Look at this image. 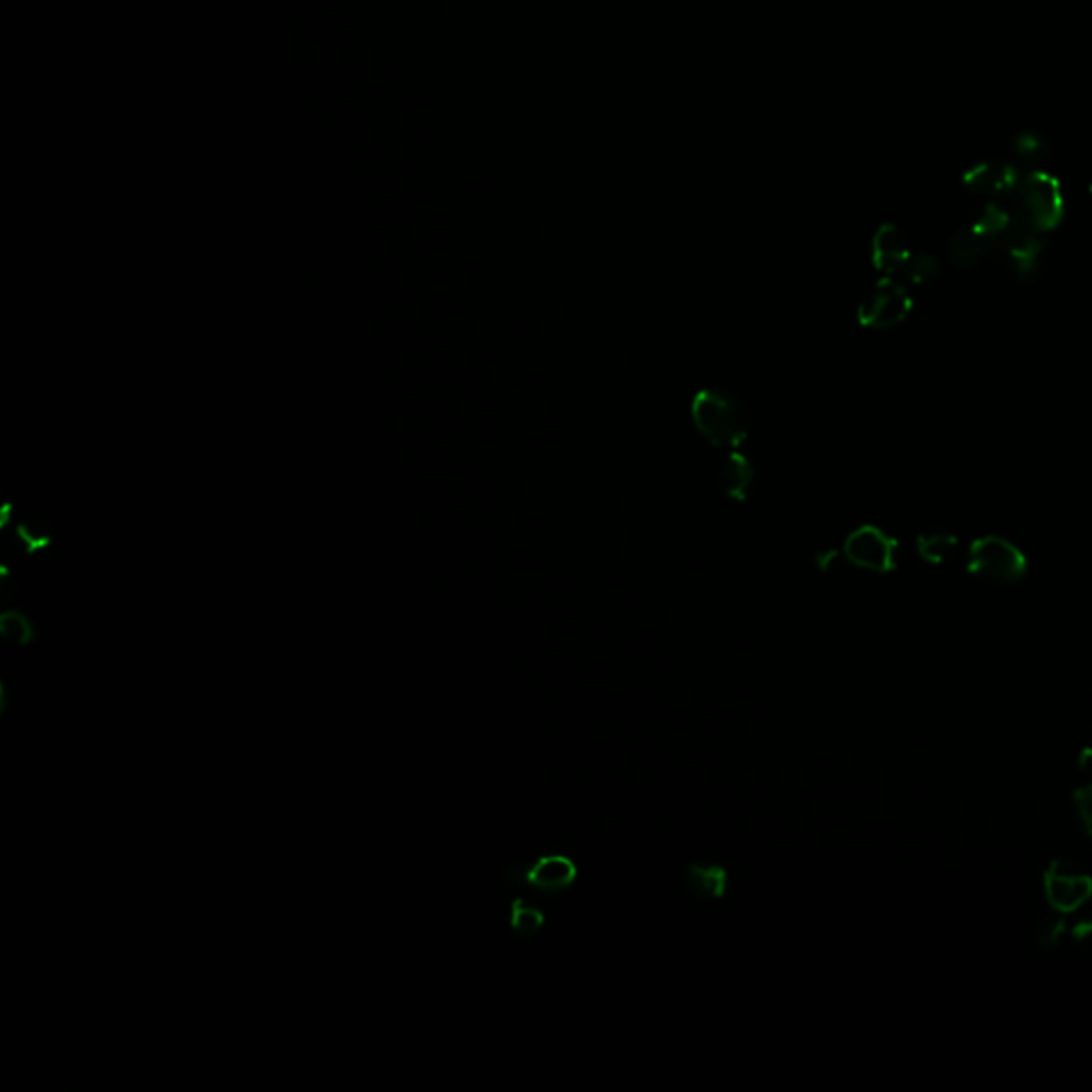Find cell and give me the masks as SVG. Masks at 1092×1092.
I'll return each mask as SVG.
<instances>
[{
  "label": "cell",
  "mask_w": 1092,
  "mask_h": 1092,
  "mask_svg": "<svg viewBox=\"0 0 1092 1092\" xmlns=\"http://www.w3.org/2000/svg\"><path fill=\"white\" fill-rule=\"evenodd\" d=\"M579 864L566 853H545L532 862H517L503 871V882L545 896L570 893L579 882Z\"/></svg>",
  "instance_id": "3"
},
{
  "label": "cell",
  "mask_w": 1092,
  "mask_h": 1092,
  "mask_svg": "<svg viewBox=\"0 0 1092 1092\" xmlns=\"http://www.w3.org/2000/svg\"><path fill=\"white\" fill-rule=\"evenodd\" d=\"M508 926L517 937L534 939L546 926L545 911L527 905L521 898H514L508 907Z\"/></svg>",
  "instance_id": "12"
},
{
  "label": "cell",
  "mask_w": 1092,
  "mask_h": 1092,
  "mask_svg": "<svg viewBox=\"0 0 1092 1092\" xmlns=\"http://www.w3.org/2000/svg\"><path fill=\"white\" fill-rule=\"evenodd\" d=\"M1073 942L1080 945L1082 949L1092 951V920H1084V922L1076 924V929H1073Z\"/></svg>",
  "instance_id": "17"
},
{
  "label": "cell",
  "mask_w": 1092,
  "mask_h": 1092,
  "mask_svg": "<svg viewBox=\"0 0 1092 1092\" xmlns=\"http://www.w3.org/2000/svg\"><path fill=\"white\" fill-rule=\"evenodd\" d=\"M730 875L721 864L694 862L685 869V886L697 900L717 902L728 893Z\"/></svg>",
  "instance_id": "8"
},
{
  "label": "cell",
  "mask_w": 1092,
  "mask_h": 1092,
  "mask_svg": "<svg viewBox=\"0 0 1092 1092\" xmlns=\"http://www.w3.org/2000/svg\"><path fill=\"white\" fill-rule=\"evenodd\" d=\"M753 481V465L741 452H730L721 463V487L732 499H745Z\"/></svg>",
  "instance_id": "11"
},
{
  "label": "cell",
  "mask_w": 1092,
  "mask_h": 1092,
  "mask_svg": "<svg viewBox=\"0 0 1092 1092\" xmlns=\"http://www.w3.org/2000/svg\"><path fill=\"white\" fill-rule=\"evenodd\" d=\"M1043 893L1049 907L1065 915L1091 900L1092 877L1078 862L1060 858L1043 873Z\"/></svg>",
  "instance_id": "5"
},
{
  "label": "cell",
  "mask_w": 1092,
  "mask_h": 1092,
  "mask_svg": "<svg viewBox=\"0 0 1092 1092\" xmlns=\"http://www.w3.org/2000/svg\"><path fill=\"white\" fill-rule=\"evenodd\" d=\"M695 429L715 447H739L749 434L751 416L741 399L704 389L692 401Z\"/></svg>",
  "instance_id": "1"
},
{
  "label": "cell",
  "mask_w": 1092,
  "mask_h": 1092,
  "mask_svg": "<svg viewBox=\"0 0 1092 1092\" xmlns=\"http://www.w3.org/2000/svg\"><path fill=\"white\" fill-rule=\"evenodd\" d=\"M1009 211L1018 222L1040 233L1049 231L1063 216L1060 189L1052 178L1031 173L1009 193Z\"/></svg>",
  "instance_id": "2"
},
{
  "label": "cell",
  "mask_w": 1092,
  "mask_h": 1092,
  "mask_svg": "<svg viewBox=\"0 0 1092 1092\" xmlns=\"http://www.w3.org/2000/svg\"><path fill=\"white\" fill-rule=\"evenodd\" d=\"M1016 154L1020 160L1024 162H1038L1042 160L1043 151H1045V144H1043L1042 137L1038 135H1022L1018 137L1016 142Z\"/></svg>",
  "instance_id": "15"
},
{
  "label": "cell",
  "mask_w": 1092,
  "mask_h": 1092,
  "mask_svg": "<svg viewBox=\"0 0 1092 1092\" xmlns=\"http://www.w3.org/2000/svg\"><path fill=\"white\" fill-rule=\"evenodd\" d=\"M1073 806L1082 830L1092 837V784L1073 792Z\"/></svg>",
  "instance_id": "14"
},
{
  "label": "cell",
  "mask_w": 1092,
  "mask_h": 1092,
  "mask_svg": "<svg viewBox=\"0 0 1092 1092\" xmlns=\"http://www.w3.org/2000/svg\"><path fill=\"white\" fill-rule=\"evenodd\" d=\"M958 550V541L951 534H926L920 538V555L933 563L949 561Z\"/></svg>",
  "instance_id": "13"
},
{
  "label": "cell",
  "mask_w": 1092,
  "mask_h": 1092,
  "mask_svg": "<svg viewBox=\"0 0 1092 1092\" xmlns=\"http://www.w3.org/2000/svg\"><path fill=\"white\" fill-rule=\"evenodd\" d=\"M1063 933H1065V920H1063V915H1060V913H1056L1054 918L1043 920L1038 939H1040V944H1042L1043 947H1052V945H1056L1060 942Z\"/></svg>",
  "instance_id": "16"
},
{
  "label": "cell",
  "mask_w": 1092,
  "mask_h": 1092,
  "mask_svg": "<svg viewBox=\"0 0 1092 1092\" xmlns=\"http://www.w3.org/2000/svg\"><path fill=\"white\" fill-rule=\"evenodd\" d=\"M911 298L902 282L888 278L877 282L860 305V323L875 329L894 327L907 318Z\"/></svg>",
  "instance_id": "6"
},
{
  "label": "cell",
  "mask_w": 1092,
  "mask_h": 1092,
  "mask_svg": "<svg viewBox=\"0 0 1092 1092\" xmlns=\"http://www.w3.org/2000/svg\"><path fill=\"white\" fill-rule=\"evenodd\" d=\"M845 555L849 561L869 572H890L896 559V543L877 527L856 530L847 543Z\"/></svg>",
  "instance_id": "7"
},
{
  "label": "cell",
  "mask_w": 1092,
  "mask_h": 1092,
  "mask_svg": "<svg viewBox=\"0 0 1092 1092\" xmlns=\"http://www.w3.org/2000/svg\"><path fill=\"white\" fill-rule=\"evenodd\" d=\"M1018 182H1020L1018 171L1011 165H1000V162L982 165L967 175V184L973 193L991 197L1009 195Z\"/></svg>",
  "instance_id": "10"
},
{
  "label": "cell",
  "mask_w": 1092,
  "mask_h": 1092,
  "mask_svg": "<svg viewBox=\"0 0 1092 1092\" xmlns=\"http://www.w3.org/2000/svg\"><path fill=\"white\" fill-rule=\"evenodd\" d=\"M873 258L879 269L896 278L905 267V263L911 258V250L905 235L893 225H886L877 231L873 240Z\"/></svg>",
  "instance_id": "9"
},
{
  "label": "cell",
  "mask_w": 1092,
  "mask_h": 1092,
  "mask_svg": "<svg viewBox=\"0 0 1092 1092\" xmlns=\"http://www.w3.org/2000/svg\"><path fill=\"white\" fill-rule=\"evenodd\" d=\"M967 561L973 574L1000 585L1016 583L1027 574V559L1022 550L996 536L975 541L969 548Z\"/></svg>",
  "instance_id": "4"
},
{
  "label": "cell",
  "mask_w": 1092,
  "mask_h": 1092,
  "mask_svg": "<svg viewBox=\"0 0 1092 1092\" xmlns=\"http://www.w3.org/2000/svg\"><path fill=\"white\" fill-rule=\"evenodd\" d=\"M1078 764H1080V768H1082V771H1091V768H1092V747H1089V749H1084V751H1082V753H1080V760H1078Z\"/></svg>",
  "instance_id": "18"
}]
</instances>
